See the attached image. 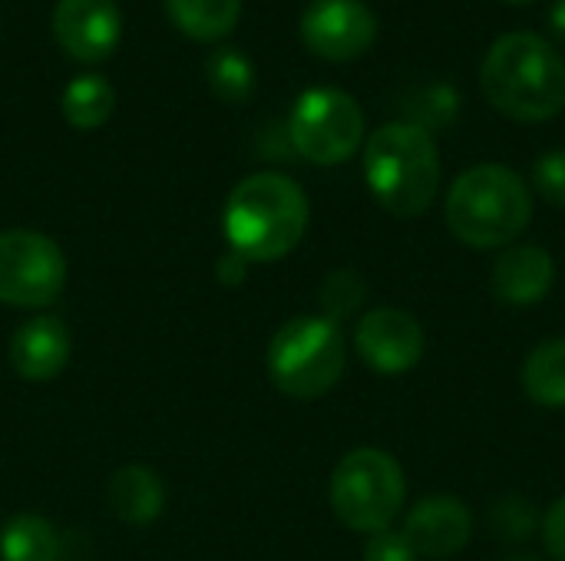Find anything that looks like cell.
Listing matches in <instances>:
<instances>
[{"label": "cell", "mask_w": 565, "mask_h": 561, "mask_svg": "<svg viewBox=\"0 0 565 561\" xmlns=\"http://www.w3.org/2000/svg\"><path fill=\"white\" fill-rule=\"evenodd\" d=\"M364 175L384 212L424 215L440 188V152L430 132L411 122L381 126L364 145Z\"/></svg>", "instance_id": "277c9868"}, {"label": "cell", "mask_w": 565, "mask_h": 561, "mask_svg": "<svg viewBox=\"0 0 565 561\" xmlns=\"http://www.w3.org/2000/svg\"><path fill=\"white\" fill-rule=\"evenodd\" d=\"M503 3H533V0H503Z\"/></svg>", "instance_id": "f546056e"}, {"label": "cell", "mask_w": 565, "mask_h": 561, "mask_svg": "<svg viewBox=\"0 0 565 561\" xmlns=\"http://www.w3.org/2000/svg\"><path fill=\"white\" fill-rule=\"evenodd\" d=\"M66 281V258L40 231H0V301L13 308H43L56 301Z\"/></svg>", "instance_id": "ba28073f"}, {"label": "cell", "mask_w": 565, "mask_h": 561, "mask_svg": "<svg viewBox=\"0 0 565 561\" xmlns=\"http://www.w3.org/2000/svg\"><path fill=\"white\" fill-rule=\"evenodd\" d=\"M113 86L103 76H76L63 89V116L73 129H99L113 116Z\"/></svg>", "instance_id": "d6986e66"}, {"label": "cell", "mask_w": 565, "mask_h": 561, "mask_svg": "<svg viewBox=\"0 0 565 561\" xmlns=\"http://www.w3.org/2000/svg\"><path fill=\"white\" fill-rule=\"evenodd\" d=\"M106 503L116 519L129 526H149L166 506V489L159 476L146 466H122L106 486Z\"/></svg>", "instance_id": "9a60e30c"}, {"label": "cell", "mask_w": 565, "mask_h": 561, "mask_svg": "<svg viewBox=\"0 0 565 561\" xmlns=\"http://www.w3.org/2000/svg\"><path fill=\"white\" fill-rule=\"evenodd\" d=\"M444 212L457 241L470 248H503L526 231L533 195L513 169L483 162L450 185Z\"/></svg>", "instance_id": "3957f363"}, {"label": "cell", "mask_w": 565, "mask_h": 561, "mask_svg": "<svg viewBox=\"0 0 565 561\" xmlns=\"http://www.w3.org/2000/svg\"><path fill=\"white\" fill-rule=\"evenodd\" d=\"M344 334L328 317H295L268 344V377L291 400L324 397L344 374Z\"/></svg>", "instance_id": "5b68a950"}, {"label": "cell", "mask_w": 565, "mask_h": 561, "mask_svg": "<svg viewBox=\"0 0 565 561\" xmlns=\"http://www.w3.org/2000/svg\"><path fill=\"white\" fill-rule=\"evenodd\" d=\"M305 46L331 63L364 56L377 40V17L364 0H311L301 13Z\"/></svg>", "instance_id": "9c48e42d"}, {"label": "cell", "mask_w": 565, "mask_h": 561, "mask_svg": "<svg viewBox=\"0 0 565 561\" xmlns=\"http://www.w3.org/2000/svg\"><path fill=\"white\" fill-rule=\"evenodd\" d=\"M490 106L516 122H546L565 109V60L540 33L500 36L480 69Z\"/></svg>", "instance_id": "6da1fadb"}, {"label": "cell", "mask_w": 565, "mask_h": 561, "mask_svg": "<svg viewBox=\"0 0 565 561\" xmlns=\"http://www.w3.org/2000/svg\"><path fill=\"white\" fill-rule=\"evenodd\" d=\"M550 26H553V33L565 40V0H556L553 3V10H550Z\"/></svg>", "instance_id": "83f0119b"}, {"label": "cell", "mask_w": 565, "mask_h": 561, "mask_svg": "<svg viewBox=\"0 0 565 561\" xmlns=\"http://www.w3.org/2000/svg\"><path fill=\"white\" fill-rule=\"evenodd\" d=\"M288 139L301 159L315 165H341L364 139V112L344 89L311 86L291 109Z\"/></svg>", "instance_id": "52a82bcc"}, {"label": "cell", "mask_w": 565, "mask_h": 561, "mask_svg": "<svg viewBox=\"0 0 565 561\" xmlns=\"http://www.w3.org/2000/svg\"><path fill=\"white\" fill-rule=\"evenodd\" d=\"M50 26L66 56L99 63L122 36V13L113 0H56Z\"/></svg>", "instance_id": "8fae6325"}, {"label": "cell", "mask_w": 565, "mask_h": 561, "mask_svg": "<svg viewBox=\"0 0 565 561\" xmlns=\"http://www.w3.org/2000/svg\"><path fill=\"white\" fill-rule=\"evenodd\" d=\"M543 542L556 561H565V496H559L543 516Z\"/></svg>", "instance_id": "484cf974"}, {"label": "cell", "mask_w": 565, "mask_h": 561, "mask_svg": "<svg viewBox=\"0 0 565 561\" xmlns=\"http://www.w3.org/2000/svg\"><path fill=\"white\" fill-rule=\"evenodd\" d=\"M553 281H556V265H553L550 251L536 248V245L507 248L497 258L493 274H490L493 294L513 308H530V304L543 301L553 291Z\"/></svg>", "instance_id": "4fadbf2b"}, {"label": "cell", "mask_w": 565, "mask_h": 561, "mask_svg": "<svg viewBox=\"0 0 565 561\" xmlns=\"http://www.w3.org/2000/svg\"><path fill=\"white\" fill-rule=\"evenodd\" d=\"M470 532L473 516L457 496H427L411 509L401 536L417 559H454L470 542Z\"/></svg>", "instance_id": "7c38bea8"}, {"label": "cell", "mask_w": 565, "mask_h": 561, "mask_svg": "<svg viewBox=\"0 0 565 561\" xmlns=\"http://www.w3.org/2000/svg\"><path fill=\"white\" fill-rule=\"evenodd\" d=\"M70 360V331L56 317H33L10 337V364L23 380H53Z\"/></svg>", "instance_id": "5bb4252c"}, {"label": "cell", "mask_w": 565, "mask_h": 561, "mask_svg": "<svg viewBox=\"0 0 565 561\" xmlns=\"http://www.w3.org/2000/svg\"><path fill=\"white\" fill-rule=\"evenodd\" d=\"M523 390L536 407H565V337L540 344L523 364Z\"/></svg>", "instance_id": "e0dca14e"}, {"label": "cell", "mask_w": 565, "mask_h": 561, "mask_svg": "<svg viewBox=\"0 0 565 561\" xmlns=\"http://www.w3.org/2000/svg\"><path fill=\"white\" fill-rule=\"evenodd\" d=\"M354 344L371 370L397 377L420 364L427 341L414 314L401 308H377L358 321Z\"/></svg>", "instance_id": "30bf717a"}, {"label": "cell", "mask_w": 565, "mask_h": 561, "mask_svg": "<svg viewBox=\"0 0 565 561\" xmlns=\"http://www.w3.org/2000/svg\"><path fill=\"white\" fill-rule=\"evenodd\" d=\"M205 79H209L212 93L225 103H248L255 86H258L252 60L238 50H228V46H218L205 60Z\"/></svg>", "instance_id": "ffe728a7"}, {"label": "cell", "mask_w": 565, "mask_h": 561, "mask_svg": "<svg viewBox=\"0 0 565 561\" xmlns=\"http://www.w3.org/2000/svg\"><path fill=\"white\" fill-rule=\"evenodd\" d=\"M536 526H540V516H536L533 503L523 496H503L490 509V529L500 542H526V539H533Z\"/></svg>", "instance_id": "7402d4cb"}, {"label": "cell", "mask_w": 565, "mask_h": 561, "mask_svg": "<svg viewBox=\"0 0 565 561\" xmlns=\"http://www.w3.org/2000/svg\"><path fill=\"white\" fill-rule=\"evenodd\" d=\"M218 278L225 281V284H238L242 278H245V258L242 255H225L222 258V268H218Z\"/></svg>", "instance_id": "4316f807"}, {"label": "cell", "mask_w": 565, "mask_h": 561, "mask_svg": "<svg viewBox=\"0 0 565 561\" xmlns=\"http://www.w3.org/2000/svg\"><path fill=\"white\" fill-rule=\"evenodd\" d=\"M364 561H417V552L404 542V536L384 529L374 532L364 546Z\"/></svg>", "instance_id": "d4e9b609"}, {"label": "cell", "mask_w": 565, "mask_h": 561, "mask_svg": "<svg viewBox=\"0 0 565 561\" xmlns=\"http://www.w3.org/2000/svg\"><path fill=\"white\" fill-rule=\"evenodd\" d=\"M364 301V278L351 268H341V271H331L324 278V288H321V308L328 321H341L348 314L358 311V304Z\"/></svg>", "instance_id": "603a6c76"}, {"label": "cell", "mask_w": 565, "mask_h": 561, "mask_svg": "<svg viewBox=\"0 0 565 561\" xmlns=\"http://www.w3.org/2000/svg\"><path fill=\"white\" fill-rule=\"evenodd\" d=\"M407 496L401 463L374 446L348 453L331 476V509L354 532H384Z\"/></svg>", "instance_id": "8992f818"}, {"label": "cell", "mask_w": 565, "mask_h": 561, "mask_svg": "<svg viewBox=\"0 0 565 561\" xmlns=\"http://www.w3.org/2000/svg\"><path fill=\"white\" fill-rule=\"evenodd\" d=\"M0 561H60L56 529L30 513H20L0 529Z\"/></svg>", "instance_id": "ac0fdd59"}, {"label": "cell", "mask_w": 565, "mask_h": 561, "mask_svg": "<svg viewBox=\"0 0 565 561\" xmlns=\"http://www.w3.org/2000/svg\"><path fill=\"white\" fill-rule=\"evenodd\" d=\"M308 228V198L278 172L242 179L225 202V238L245 261H278L298 248Z\"/></svg>", "instance_id": "7a4b0ae2"}, {"label": "cell", "mask_w": 565, "mask_h": 561, "mask_svg": "<svg viewBox=\"0 0 565 561\" xmlns=\"http://www.w3.org/2000/svg\"><path fill=\"white\" fill-rule=\"evenodd\" d=\"M166 13L185 36L212 43L238 26L242 0H166Z\"/></svg>", "instance_id": "2e32d148"}, {"label": "cell", "mask_w": 565, "mask_h": 561, "mask_svg": "<svg viewBox=\"0 0 565 561\" xmlns=\"http://www.w3.org/2000/svg\"><path fill=\"white\" fill-rule=\"evenodd\" d=\"M507 561H540V559H536V555H510Z\"/></svg>", "instance_id": "f1b7e54d"}, {"label": "cell", "mask_w": 565, "mask_h": 561, "mask_svg": "<svg viewBox=\"0 0 565 561\" xmlns=\"http://www.w3.org/2000/svg\"><path fill=\"white\" fill-rule=\"evenodd\" d=\"M533 185H536V192L550 205L565 208V149L546 152L543 159H536V165H533Z\"/></svg>", "instance_id": "cb8c5ba5"}, {"label": "cell", "mask_w": 565, "mask_h": 561, "mask_svg": "<svg viewBox=\"0 0 565 561\" xmlns=\"http://www.w3.org/2000/svg\"><path fill=\"white\" fill-rule=\"evenodd\" d=\"M457 109H460L457 89H454L450 83H430V86H420V89L407 99L411 119H404V122L420 126L424 132H430V129H440V126L454 122Z\"/></svg>", "instance_id": "44dd1931"}]
</instances>
